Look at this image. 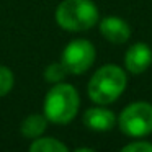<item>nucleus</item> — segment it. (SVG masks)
Wrapping results in <instances>:
<instances>
[{
    "label": "nucleus",
    "mask_w": 152,
    "mask_h": 152,
    "mask_svg": "<svg viewBox=\"0 0 152 152\" xmlns=\"http://www.w3.org/2000/svg\"><path fill=\"white\" fill-rule=\"evenodd\" d=\"M151 64H152V51L145 43L132 44L124 54V66L129 74L139 75V74L145 72Z\"/></svg>",
    "instance_id": "423d86ee"
},
{
    "label": "nucleus",
    "mask_w": 152,
    "mask_h": 152,
    "mask_svg": "<svg viewBox=\"0 0 152 152\" xmlns=\"http://www.w3.org/2000/svg\"><path fill=\"white\" fill-rule=\"evenodd\" d=\"M77 152H93V149L92 147H79V149H75Z\"/></svg>",
    "instance_id": "4468645a"
},
{
    "label": "nucleus",
    "mask_w": 152,
    "mask_h": 152,
    "mask_svg": "<svg viewBox=\"0 0 152 152\" xmlns=\"http://www.w3.org/2000/svg\"><path fill=\"white\" fill-rule=\"evenodd\" d=\"M67 74L69 72H67V69L64 67L62 62H53L46 67V70H44V80L54 85V83L62 82Z\"/></svg>",
    "instance_id": "9b49d317"
},
{
    "label": "nucleus",
    "mask_w": 152,
    "mask_h": 152,
    "mask_svg": "<svg viewBox=\"0 0 152 152\" xmlns=\"http://www.w3.org/2000/svg\"><path fill=\"white\" fill-rule=\"evenodd\" d=\"M98 17L92 0H62L56 8V21L66 31H87L98 23Z\"/></svg>",
    "instance_id": "7ed1b4c3"
},
{
    "label": "nucleus",
    "mask_w": 152,
    "mask_h": 152,
    "mask_svg": "<svg viewBox=\"0 0 152 152\" xmlns=\"http://www.w3.org/2000/svg\"><path fill=\"white\" fill-rule=\"evenodd\" d=\"M15 83V77L13 72L8 69L7 66H0V96H5Z\"/></svg>",
    "instance_id": "f8f14e48"
},
{
    "label": "nucleus",
    "mask_w": 152,
    "mask_h": 152,
    "mask_svg": "<svg viewBox=\"0 0 152 152\" xmlns=\"http://www.w3.org/2000/svg\"><path fill=\"white\" fill-rule=\"evenodd\" d=\"M46 128H48L46 115H44V113L43 115H41V113H33V115L26 116V118L23 119V123H21V126H20V131L25 137L36 139L46 131Z\"/></svg>",
    "instance_id": "1a4fd4ad"
},
{
    "label": "nucleus",
    "mask_w": 152,
    "mask_h": 152,
    "mask_svg": "<svg viewBox=\"0 0 152 152\" xmlns=\"http://www.w3.org/2000/svg\"><path fill=\"white\" fill-rule=\"evenodd\" d=\"M128 85L126 72L119 66L106 64L100 67L88 82V96L96 105H110L116 102Z\"/></svg>",
    "instance_id": "f257e3e1"
},
{
    "label": "nucleus",
    "mask_w": 152,
    "mask_h": 152,
    "mask_svg": "<svg viewBox=\"0 0 152 152\" xmlns=\"http://www.w3.org/2000/svg\"><path fill=\"white\" fill-rule=\"evenodd\" d=\"M96 57V51L90 41L87 39H74L64 48L61 62L67 69V72L72 75H80L87 72L93 66Z\"/></svg>",
    "instance_id": "39448f33"
},
{
    "label": "nucleus",
    "mask_w": 152,
    "mask_h": 152,
    "mask_svg": "<svg viewBox=\"0 0 152 152\" xmlns=\"http://www.w3.org/2000/svg\"><path fill=\"white\" fill-rule=\"evenodd\" d=\"M118 126L123 134L129 137H144L152 132V105L136 102L128 105L118 118Z\"/></svg>",
    "instance_id": "20e7f679"
},
{
    "label": "nucleus",
    "mask_w": 152,
    "mask_h": 152,
    "mask_svg": "<svg viewBox=\"0 0 152 152\" xmlns=\"http://www.w3.org/2000/svg\"><path fill=\"white\" fill-rule=\"evenodd\" d=\"M116 123V118L113 115V111L102 106L96 108H88L83 113V124L92 131H98V132H105L113 129Z\"/></svg>",
    "instance_id": "6e6552de"
},
{
    "label": "nucleus",
    "mask_w": 152,
    "mask_h": 152,
    "mask_svg": "<svg viewBox=\"0 0 152 152\" xmlns=\"http://www.w3.org/2000/svg\"><path fill=\"white\" fill-rule=\"evenodd\" d=\"M123 152H152V142L147 141H134L121 147Z\"/></svg>",
    "instance_id": "ddd939ff"
},
{
    "label": "nucleus",
    "mask_w": 152,
    "mask_h": 152,
    "mask_svg": "<svg viewBox=\"0 0 152 152\" xmlns=\"http://www.w3.org/2000/svg\"><path fill=\"white\" fill-rule=\"evenodd\" d=\"M31 152H67L69 147L54 137H36L30 144Z\"/></svg>",
    "instance_id": "9d476101"
},
{
    "label": "nucleus",
    "mask_w": 152,
    "mask_h": 152,
    "mask_svg": "<svg viewBox=\"0 0 152 152\" xmlns=\"http://www.w3.org/2000/svg\"><path fill=\"white\" fill-rule=\"evenodd\" d=\"M80 96L70 83H54L44 98V115L54 124H67L79 113Z\"/></svg>",
    "instance_id": "f03ea898"
},
{
    "label": "nucleus",
    "mask_w": 152,
    "mask_h": 152,
    "mask_svg": "<svg viewBox=\"0 0 152 152\" xmlns=\"http://www.w3.org/2000/svg\"><path fill=\"white\" fill-rule=\"evenodd\" d=\"M100 33L113 44H123L131 38V26L119 17H106L100 21Z\"/></svg>",
    "instance_id": "0eeeda50"
}]
</instances>
